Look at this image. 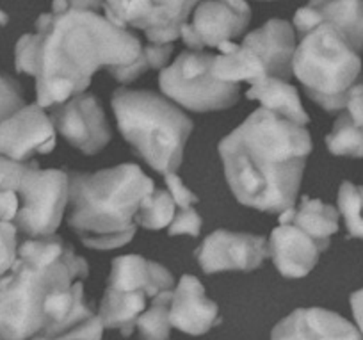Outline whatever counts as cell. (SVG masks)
<instances>
[{"mask_svg": "<svg viewBox=\"0 0 363 340\" xmlns=\"http://www.w3.org/2000/svg\"><path fill=\"white\" fill-rule=\"evenodd\" d=\"M164 178H166L167 191H169L171 198H173L174 205L178 209H189V207H193V203L198 202V196L186 187V184L182 182L180 177H177L174 173H169L164 175Z\"/></svg>", "mask_w": 363, "mask_h": 340, "instance_id": "4dcf8cb0", "label": "cell"}, {"mask_svg": "<svg viewBox=\"0 0 363 340\" xmlns=\"http://www.w3.org/2000/svg\"><path fill=\"white\" fill-rule=\"evenodd\" d=\"M214 59V75L225 82L255 84L267 77L289 80L296 54L294 27L285 20H269L244 38L219 45Z\"/></svg>", "mask_w": 363, "mask_h": 340, "instance_id": "52a82bcc", "label": "cell"}, {"mask_svg": "<svg viewBox=\"0 0 363 340\" xmlns=\"http://www.w3.org/2000/svg\"><path fill=\"white\" fill-rule=\"evenodd\" d=\"M171 297L173 290H164L153 297L148 310L139 315L135 328L139 329L143 340H169Z\"/></svg>", "mask_w": 363, "mask_h": 340, "instance_id": "cb8c5ba5", "label": "cell"}, {"mask_svg": "<svg viewBox=\"0 0 363 340\" xmlns=\"http://www.w3.org/2000/svg\"><path fill=\"white\" fill-rule=\"evenodd\" d=\"M312 146L305 127L262 107L219 143V155L242 205L281 214L294 207Z\"/></svg>", "mask_w": 363, "mask_h": 340, "instance_id": "3957f363", "label": "cell"}, {"mask_svg": "<svg viewBox=\"0 0 363 340\" xmlns=\"http://www.w3.org/2000/svg\"><path fill=\"white\" fill-rule=\"evenodd\" d=\"M269 253L264 237L216 230L196 250V258L207 275L221 271H253Z\"/></svg>", "mask_w": 363, "mask_h": 340, "instance_id": "5bb4252c", "label": "cell"}, {"mask_svg": "<svg viewBox=\"0 0 363 340\" xmlns=\"http://www.w3.org/2000/svg\"><path fill=\"white\" fill-rule=\"evenodd\" d=\"M173 43H143L109 18L104 0H54L15 48L18 72L36 79L40 107L65 104L84 93L100 68L120 82H132L169 61Z\"/></svg>", "mask_w": 363, "mask_h": 340, "instance_id": "6da1fadb", "label": "cell"}, {"mask_svg": "<svg viewBox=\"0 0 363 340\" xmlns=\"http://www.w3.org/2000/svg\"><path fill=\"white\" fill-rule=\"evenodd\" d=\"M118 127L135 152L159 173L178 170L193 121L178 107L152 91L120 87L113 94Z\"/></svg>", "mask_w": 363, "mask_h": 340, "instance_id": "5b68a950", "label": "cell"}, {"mask_svg": "<svg viewBox=\"0 0 363 340\" xmlns=\"http://www.w3.org/2000/svg\"><path fill=\"white\" fill-rule=\"evenodd\" d=\"M27 164L0 155V221H13L18 212V189Z\"/></svg>", "mask_w": 363, "mask_h": 340, "instance_id": "d4e9b609", "label": "cell"}, {"mask_svg": "<svg viewBox=\"0 0 363 340\" xmlns=\"http://www.w3.org/2000/svg\"><path fill=\"white\" fill-rule=\"evenodd\" d=\"M89 265L62 237L27 239L0 276L4 340H102L104 324L84 300Z\"/></svg>", "mask_w": 363, "mask_h": 340, "instance_id": "7a4b0ae2", "label": "cell"}, {"mask_svg": "<svg viewBox=\"0 0 363 340\" xmlns=\"http://www.w3.org/2000/svg\"><path fill=\"white\" fill-rule=\"evenodd\" d=\"M69 178L61 170H40L36 163L27 164L18 189L16 230L27 239L54 236L68 205Z\"/></svg>", "mask_w": 363, "mask_h": 340, "instance_id": "9c48e42d", "label": "cell"}, {"mask_svg": "<svg viewBox=\"0 0 363 340\" xmlns=\"http://www.w3.org/2000/svg\"><path fill=\"white\" fill-rule=\"evenodd\" d=\"M251 20L246 0H201L194 8L193 20L182 27V40L200 52L203 47H218L240 36Z\"/></svg>", "mask_w": 363, "mask_h": 340, "instance_id": "8fae6325", "label": "cell"}, {"mask_svg": "<svg viewBox=\"0 0 363 340\" xmlns=\"http://www.w3.org/2000/svg\"><path fill=\"white\" fill-rule=\"evenodd\" d=\"M326 23L342 34L358 54L363 52V0H310L298 9L294 27L298 34Z\"/></svg>", "mask_w": 363, "mask_h": 340, "instance_id": "9a60e30c", "label": "cell"}, {"mask_svg": "<svg viewBox=\"0 0 363 340\" xmlns=\"http://www.w3.org/2000/svg\"><path fill=\"white\" fill-rule=\"evenodd\" d=\"M0 340H4V339H2V336H0Z\"/></svg>", "mask_w": 363, "mask_h": 340, "instance_id": "e575fe53", "label": "cell"}, {"mask_svg": "<svg viewBox=\"0 0 363 340\" xmlns=\"http://www.w3.org/2000/svg\"><path fill=\"white\" fill-rule=\"evenodd\" d=\"M269 255L285 278H303L315 268L319 255L326 251L317 241L294 224H280L269 239Z\"/></svg>", "mask_w": 363, "mask_h": 340, "instance_id": "ac0fdd59", "label": "cell"}, {"mask_svg": "<svg viewBox=\"0 0 363 340\" xmlns=\"http://www.w3.org/2000/svg\"><path fill=\"white\" fill-rule=\"evenodd\" d=\"M26 107L18 82L11 77L0 75V124Z\"/></svg>", "mask_w": 363, "mask_h": 340, "instance_id": "83f0119b", "label": "cell"}, {"mask_svg": "<svg viewBox=\"0 0 363 340\" xmlns=\"http://www.w3.org/2000/svg\"><path fill=\"white\" fill-rule=\"evenodd\" d=\"M50 120L62 138L86 155L100 152L111 141L104 109L93 94L80 93L65 104L52 105Z\"/></svg>", "mask_w": 363, "mask_h": 340, "instance_id": "7c38bea8", "label": "cell"}, {"mask_svg": "<svg viewBox=\"0 0 363 340\" xmlns=\"http://www.w3.org/2000/svg\"><path fill=\"white\" fill-rule=\"evenodd\" d=\"M351 308L354 314L356 324L359 326V331L363 333V289L356 290L351 296Z\"/></svg>", "mask_w": 363, "mask_h": 340, "instance_id": "1f68e13d", "label": "cell"}, {"mask_svg": "<svg viewBox=\"0 0 363 340\" xmlns=\"http://www.w3.org/2000/svg\"><path fill=\"white\" fill-rule=\"evenodd\" d=\"M16 230L15 223L11 221H0V276L6 275L18 257V246H16Z\"/></svg>", "mask_w": 363, "mask_h": 340, "instance_id": "f1b7e54d", "label": "cell"}, {"mask_svg": "<svg viewBox=\"0 0 363 340\" xmlns=\"http://www.w3.org/2000/svg\"><path fill=\"white\" fill-rule=\"evenodd\" d=\"M201 230V217L193 207L189 209H178L174 214V219L169 224V236H182V234H189V236L198 237Z\"/></svg>", "mask_w": 363, "mask_h": 340, "instance_id": "f546056e", "label": "cell"}, {"mask_svg": "<svg viewBox=\"0 0 363 340\" xmlns=\"http://www.w3.org/2000/svg\"><path fill=\"white\" fill-rule=\"evenodd\" d=\"M271 340H363V336L347 319L335 312L298 308L274 326Z\"/></svg>", "mask_w": 363, "mask_h": 340, "instance_id": "2e32d148", "label": "cell"}, {"mask_svg": "<svg viewBox=\"0 0 363 340\" xmlns=\"http://www.w3.org/2000/svg\"><path fill=\"white\" fill-rule=\"evenodd\" d=\"M326 145L333 155L363 157V82L349 93L345 112L335 121Z\"/></svg>", "mask_w": 363, "mask_h": 340, "instance_id": "ffe728a7", "label": "cell"}, {"mask_svg": "<svg viewBox=\"0 0 363 340\" xmlns=\"http://www.w3.org/2000/svg\"><path fill=\"white\" fill-rule=\"evenodd\" d=\"M30 340H45V339H41V336H36V339H30Z\"/></svg>", "mask_w": 363, "mask_h": 340, "instance_id": "836d02e7", "label": "cell"}, {"mask_svg": "<svg viewBox=\"0 0 363 340\" xmlns=\"http://www.w3.org/2000/svg\"><path fill=\"white\" fill-rule=\"evenodd\" d=\"M6 23H8V16L4 11H0V26H6Z\"/></svg>", "mask_w": 363, "mask_h": 340, "instance_id": "d6a6232c", "label": "cell"}, {"mask_svg": "<svg viewBox=\"0 0 363 340\" xmlns=\"http://www.w3.org/2000/svg\"><path fill=\"white\" fill-rule=\"evenodd\" d=\"M146 297L141 290H116L107 287L99 315L104 328L120 329L121 335L130 336L139 315L145 312Z\"/></svg>", "mask_w": 363, "mask_h": 340, "instance_id": "603a6c76", "label": "cell"}, {"mask_svg": "<svg viewBox=\"0 0 363 340\" xmlns=\"http://www.w3.org/2000/svg\"><path fill=\"white\" fill-rule=\"evenodd\" d=\"M177 214V205L171 198L167 189H155L152 194L143 199L138 214H135V223L141 224L146 230H160L164 226H169L171 221Z\"/></svg>", "mask_w": 363, "mask_h": 340, "instance_id": "484cf974", "label": "cell"}, {"mask_svg": "<svg viewBox=\"0 0 363 340\" xmlns=\"http://www.w3.org/2000/svg\"><path fill=\"white\" fill-rule=\"evenodd\" d=\"M55 148V127L38 104L26 105L0 124V155L15 163H26L36 153Z\"/></svg>", "mask_w": 363, "mask_h": 340, "instance_id": "4fadbf2b", "label": "cell"}, {"mask_svg": "<svg viewBox=\"0 0 363 340\" xmlns=\"http://www.w3.org/2000/svg\"><path fill=\"white\" fill-rule=\"evenodd\" d=\"M292 73L305 86L313 102L337 112L345 109L349 93L362 73L359 54L344 36L326 23L299 34Z\"/></svg>", "mask_w": 363, "mask_h": 340, "instance_id": "8992f818", "label": "cell"}, {"mask_svg": "<svg viewBox=\"0 0 363 340\" xmlns=\"http://www.w3.org/2000/svg\"><path fill=\"white\" fill-rule=\"evenodd\" d=\"M338 210L351 237L363 239V187L344 182L338 191Z\"/></svg>", "mask_w": 363, "mask_h": 340, "instance_id": "4316f807", "label": "cell"}, {"mask_svg": "<svg viewBox=\"0 0 363 340\" xmlns=\"http://www.w3.org/2000/svg\"><path fill=\"white\" fill-rule=\"evenodd\" d=\"M169 321L180 331L203 335L221 322L218 305L205 296V289L196 276L186 275L178 282L171 297Z\"/></svg>", "mask_w": 363, "mask_h": 340, "instance_id": "e0dca14e", "label": "cell"}, {"mask_svg": "<svg viewBox=\"0 0 363 340\" xmlns=\"http://www.w3.org/2000/svg\"><path fill=\"white\" fill-rule=\"evenodd\" d=\"M68 223L91 250H116L135 236V214L153 182L135 164L69 173Z\"/></svg>", "mask_w": 363, "mask_h": 340, "instance_id": "277c9868", "label": "cell"}, {"mask_svg": "<svg viewBox=\"0 0 363 340\" xmlns=\"http://www.w3.org/2000/svg\"><path fill=\"white\" fill-rule=\"evenodd\" d=\"M201 0H104L106 11L120 27H134L153 45L178 40L182 27Z\"/></svg>", "mask_w": 363, "mask_h": 340, "instance_id": "30bf717a", "label": "cell"}, {"mask_svg": "<svg viewBox=\"0 0 363 340\" xmlns=\"http://www.w3.org/2000/svg\"><path fill=\"white\" fill-rule=\"evenodd\" d=\"M173 276L164 265L146 261L139 255L114 258L107 287L116 290H141L148 297L173 289Z\"/></svg>", "mask_w": 363, "mask_h": 340, "instance_id": "d6986e66", "label": "cell"}, {"mask_svg": "<svg viewBox=\"0 0 363 340\" xmlns=\"http://www.w3.org/2000/svg\"><path fill=\"white\" fill-rule=\"evenodd\" d=\"M246 97L250 100L262 102L264 109L274 112V114L285 118V120L292 121V124L299 125V127L308 125L310 118L305 112V109H303L298 89L291 86L287 80L274 79V77L262 79L258 82L251 84Z\"/></svg>", "mask_w": 363, "mask_h": 340, "instance_id": "44dd1931", "label": "cell"}, {"mask_svg": "<svg viewBox=\"0 0 363 340\" xmlns=\"http://www.w3.org/2000/svg\"><path fill=\"white\" fill-rule=\"evenodd\" d=\"M294 224L303 232L308 234L313 241L323 248L330 246V237L338 230V210L335 207L323 203L320 199H312L303 196L299 209H289L280 214V224Z\"/></svg>", "mask_w": 363, "mask_h": 340, "instance_id": "7402d4cb", "label": "cell"}, {"mask_svg": "<svg viewBox=\"0 0 363 340\" xmlns=\"http://www.w3.org/2000/svg\"><path fill=\"white\" fill-rule=\"evenodd\" d=\"M214 54L182 52L159 75L166 97L194 112L228 109L239 100L240 84L225 82L214 75Z\"/></svg>", "mask_w": 363, "mask_h": 340, "instance_id": "ba28073f", "label": "cell"}]
</instances>
